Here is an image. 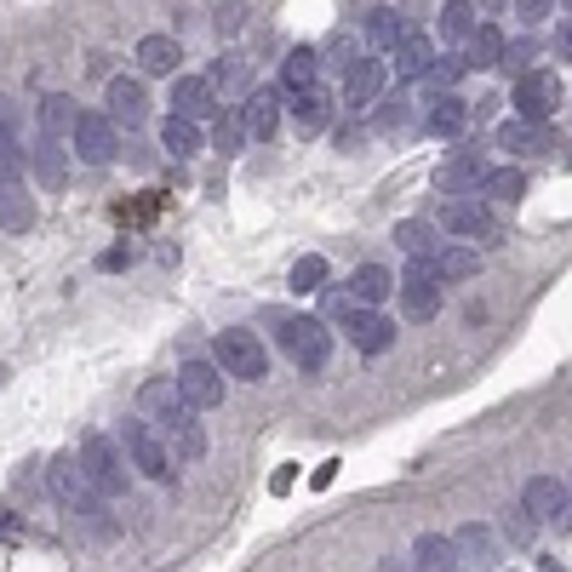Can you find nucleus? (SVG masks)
Listing matches in <instances>:
<instances>
[{
  "label": "nucleus",
  "instance_id": "obj_1",
  "mask_svg": "<svg viewBox=\"0 0 572 572\" xmlns=\"http://www.w3.org/2000/svg\"><path fill=\"white\" fill-rule=\"evenodd\" d=\"M276 338L297 372H320L332 355V332H327V320H315V315H276Z\"/></svg>",
  "mask_w": 572,
  "mask_h": 572
},
{
  "label": "nucleus",
  "instance_id": "obj_2",
  "mask_svg": "<svg viewBox=\"0 0 572 572\" xmlns=\"http://www.w3.org/2000/svg\"><path fill=\"white\" fill-rule=\"evenodd\" d=\"M81 464H86V476H92V487L104 492V499H127V487H132L127 446H115L109 435H86L81 441Z\"/></svg>",
  "mask_w": 572,
  "mask_h": 572
},
{
  "label": "nucleus",
  "instance_id": "obj_3",
  "mask_svg": "<svg viewBox=\"0 0 572 572\" xmlns=\"http://www.w3.org/2000/svg\"><path fill=\"white\" fill-rule=\"evenodd\" d=\"M218 366L230 372V378H246V384H264L269 378V350H264V338L258 332H218Z\"/></svg>",
  "mask_w": 572,
  "mask_h": 572
},
{
  "label": "nucleus",
  "instance_id": "obj_4",
  "mask_svg": "<svg viewBox=\"0 0 572 572\" xmlns=\"http://www.w3.org/2000/svg\"><path fill=\"white\" fill-rule=\"evenodd\" d=\"M161 441L172 446V464H195L207 453V430L195 424V407L184 401V395H172L166 401V418H161Z\"/></svg>",
  "mask_w": 572,
  "mask_h": 572
},
{
  "label": "nucleus",
  "instance_id": "obj_5",
  "mask_svg": "<svg viewBox=\"0 0 572 572\" xmlns=\"http://www.w3.org/2000/svg\"><path fill=\"white\" fill-rule=\"evenodd\" d=\"M120 446H127V458H132L138 476H149V481H166L172 476V446L149 430V424H138V418L120 424Z\"/></svg>",
  "mask_w": 572,
  "mask_h": 572
},
{
  "label": "nucleus",
  "instance_id": "obj_6",
  "mask_svg": "<svg viewBox=\"0 0 572 572\" xmlns=\"http://www.w3.org/2000/svg\"><path fill=\"white\" fill-rule=\"evenodd\" d=\"M561 74L556 69H527V74H515V115H527V120H550L561 109Z\"/></svg>",
  "mask_w": 572,
  "mask_h": 572
},
{
  "label": "nucleus",
  "instance_id": "obj_7",
  "mask_svg": "<svg viewBox=\"0 0 572 572\" xmlns=\"http://www.w3.org/2000/svg\"><path fill=\"white\" fill-rule=\"evenodd\" d=\"M230 372H223L218 361H184L178 366V395L195 407V412H212V407H223V395H230Z\"/></svg>",
  "mask_w": 572,
  "mask_h": 572
},
{
  "label": "nucleus",
  "instance_id": "obj_8",
  "mask_svg": "<svg viewBox=\"0 0 572 572\" xmlns=\"http://www.w3.org/2000/svg\"><path fill=\"white\" fill-rule=\"evenodd\" d=\"M343 332H350V343H355L361 355H389L395 350V332H401V327H395L378 304H355L350 320H343Z\"/></svg>",
  "mask_w": 572,
  "mask_h": 572
},
{
  "label": "nucleus",
  "instance_id": "obj_9",
  "mask_svg": "<svg viewBox=\"0 0 572 572\" xmlns=\"http://www.w3.org/2000/svg\"><path fill=\"white\" fill-rule=\"evenodd\" d=\"M69 138H74V155H81L86 166H109L115 161V115H74V127H69Z\"/></svg>",
  "mask_w": 572,
  "mask_h": 572
},
{
  "label": "nucleus",
  "instance_id": "obj_10",
  "mask_svg": "<svg viewBox=\"0 0 572 572\" xmlns=\"http://www.w3.org/2000/svg\"><path fill=\"white\" fill-rule=\"evenodd\" d=\"M441 230L458 235V241H499L504 223H499V212H492L487 201H469V195H464V201H453L441 212Z\"/></svg>",
  "mask_w": 572,
  "mask_h": 572
},
{
  "label": "nucleus",
  "instance_id": "obj_11",
  "mask_svg": "<svg viewBox=\"0 0 572 572\" xmlns=\"http://www.w3.org/2000/svg\"><path fill=\"white\" fill-rule=\"evenodd\" d=\"M441 287H446V281L435 276L430 264H412V276L395 287V292H401V315H407V320H435V315H441Z\"/></svg>",
  "mask_w": 572,
  "mask_h": 572
},
{
  "label": "nucleus",
  "instance_id": "obj_12",
  "mask_svg": "<svg viewBox=\"0 0 572 572\" xmlns=\"http://www.w3.org/2000/svg\"><path fill=\"white\" fill-rule=\"evenodd\" d=\"M384 81L389 69L378 58H350V69H343V109H366L384 97Z\"/></svg>",
  "mask_w": 572,
  "mask_h": 572
},
{
  "label": "nucleus",
  "instance_id": "obj_13",
  "mask_svg": "<svg viewBox=\"0 0 572 572\" xmlns=\"http://www.w3.org/2000/svg\"><path fill=\"white\" fill-rule=\"evenodd\" d=\"M218 86H212V74H178L172 81V115H189V120H207L218 115Z\"/></svg>",
  "mask_w": 572,
  "mask_h": 572
},
{
  "label": "nucleus",
  "instance_id": "obj_14",
  "mask_svg": "<svg viewBox=\"0 0 572 572\" xmlns=\"http://www.w3.org/2000/svg\"><path fill=\"white\" fill-rule=\"evenodd\" d=\"M492 138H499V149H510V155H544V149H556V127H550V120H527V115L504 120Z\"/></svg>",
  "mask_w": 572,
  "mask_h": 572
},
{
  "label": "nucleus",
  "instance_id": "obj_15",
  "mask_svg": "<svg viewBox=\"0 0 572 572\" xmlns=\"http://www.w3.org/2000/svg\"><path fill=\"white\" fill-rule=\"evenodd\" d=\"M109 115H115V127H143L149 120V92L138 74H115L109 81Z\"/></svg>",
  "mask_w": 572,
  "mask_h": 572
},
{
  "label": "nucleus",
  "instance_id": "obj_16",
  "mask_svg": "<svg viewBox=\"0 0 572 572\" xmlns=\"http://www.w3.org/2000/svg\"><path fill=\"white\" fill-rule=\"evenodd\" d=\"M292 132L297 138H320V132H332V97L310 86V92H297V104H292Z\"/></svg>",
  "mask_w": 572,
  "mask_h": 572
},
{
  "label": "nucleus",
  "instance_id": "obj_17",
  "mask_svg": "<svg viewBox=\"0 0 572 572\" xmlns=\"http://www.w3.org/2000/svg\"><path fill=\"white\" fill-rule=\"evenodd\" d=\"M487 178H492V161H487V155H458V161H446V166L435 172V184H441L446 195L487 189Z\"/></svg>",
  "mask_w": 572,
  "mask_h": 572
},
{
  "label": "nucleus",
  "instance_id": "obj_18",
  "mask_svg": "<svg viewBox=\"0 0 572 572\" xmlns=\"http://www.w3.org/2000/svg\"><path fill=\"white\" fill-rule=\"evenodd\" d=\"M30 166H35V184H40V189H63L69 161H63V149H58V132H40V138H35Z\"/></svg>",
  "mask_w": 572,
  "mask_h": 572
},
{
  "label": "nucleus",
  "instance_id": "obj_19",
  "mask_svg": "<svg viewBox=\"0 0 572 572\" xmlns=\"http://www.w3.org/2000/svg\"><path fill=\"white\" fill-rule=\"evenodd\" d=\"M241 120H246V138L269 143L281 132V97L276 92H253V97H246V109H241Z\"/></svg>",
  "mask_w": 572,
  "mask_h": 572
},
{
  "label": "nucleus",
  "instance_id": "obj_20",
  "mask_svg": "<svg viewBox=\"0 0 572 572\" xmlns=\"http://www.w3.org/2000/svg\"><path fill=\"white\" fill-rule=\"evenodd\" d=\"M395 246L412 258V264H430L435 253H441V235H435V223H424V218H407V223H395Z\"/></svg>",
  "mask_w": 572,
  "mask_h": 572
},
{
  "label": "nucleus",
  "instance_id": "obj_21",
  "mask_svg": "<svg viewBox=\"0 0 572 572\" xmlns=\"http://www.w3.org/2000/svg\"><path fill=\"white\" fill-rule=\"evenodd\" d=\"M389 58H395V74H401V81H424V69L435 63V40L412 30V35H407L401 46H395Z\"/></svg>",
  "mask_w": 572,
  "mask_h": 572
},
{
  "label": "nucleus",
  "instance_id": "obj_22",
  "mask_svg": "<svg viewBox=\"0 0 572 572\" xmlns=\"http://www.w3.org/2000/svg\"><path fill=\"white\" fill-rule=\"evenodd\" d=\"M521 504L533 510V521H556L567 510V487L550 481V476H533L527 487H521Z\"/></svg>",
  "mask_w": 572,
  "mask_h": 572
},
{
  "label": "nucleus",
  "instance_id": "obj_23",
  "mask_svg": "<svg viewBox=\"0 0 572 572\" xmlns=\"http://www.w3.org/2000/svg\"><path fill=\"white\" fill-rule=\"evenodd\" d=\"M412 567H424V572L464 567V556H458V538H446V533H424V538L412 544Z\"/></svg>",
  "mask_w": 572,
  "mask_h": 572
},
{
  "label": "nucleus",
  "instance_id": "obj_24",
  "mask_svg": "<svg viewBox=\"0 0 572 572\" xmlns=\"http://www.w3.org/2000/svg\"><path fill=\"white\" fill-rule=\"evenodd\" d=\"M464 127H469V104L458 92H435L430 97V132L435 138H458Z\"/></svg>",
  "mask_w": 572,
  "mask_h": 572
},
{
  "label": "nucleus",
  "instance_id": "obj_25",
  "mask_svg": "<svg viewBox=\"0 0 572 572\" xmlns=\"http://www.w3.org/2000/svg\"><path fill=\"white\" fill-rule=\"evenodd\" d=\"M178 63H184V46L172 40V35H143L138 40V69L143 74H172Z\"/></svg>",
  "mask_w": 572,
  "mask_h": 572
},
{
  "label": "nucleus",
  "instance_id": "obj_26",
  "mask_svg": "<svg viewBox=\"0 0 572 572\" xmlns=\"http://www.w3.org/2000/svg\"><path fill=\"white\" fill-rule=\"evenodd\" d=\"M504 35H499V23H476V35L464 40V63L469 69H492V63H504Z\"/></svg>",
  "mask_w": 572,
  "mask_h": 572
},
{
  "label": "nucleus",
  "instance_id": "obj_27",
  "mask_svg": "<svg viewBox=\"0 0 572 572\" xmlns=\"http://www.w3.org/2000/svg\"><path fill=\"white\" fill-rule=\"evenodd\" d=\"M0 223H7V230H30V223H35L30 184H23V178H0Z\"/></svg>",
  "mask_w": 572,
  "mask_h": 572
},
{
  "label": "nucleus",
  "instance_id": "obj_28",
  "mask_svg": "<svg viewBox=\"0 0 572 572\" xmlns=\"http://www.w3.org/2000/svg\"><path fill=\"white\" fill-rule=\"evenodd\" d=\"M320 81V52L315 46H297V52H287V63H281V86L297 97V92H310Z\"/></svg>",
  "mask_w": 572,
  "mask_h": 572
},
{
  "label": "nucleus",
  "instance_id": "obj_29",
  "mask_svg": "<svg viewBox=\"0 0 572 572\" xmlns=\"http://www.w3.org/2000/svg\"><path fill=\"white\" fill-rule=\"evenodd\" d=\"M481 7H476V0H446V7H441V17H435V30H441V40H469V35H476V17Z\"/></svg>",
  "mask_w": 572,
  "mask_h": 572
},
{
  "label": "nucleus",
  "instance_id": "obj_30",
  "mask_svg": "<svg viewBox=\"0 0 572 572\" xmlns=\"http://www.w3.org/2000/svg\"><path fill=\"white\" fill-rule=\"evenodd\" d=\"M430 269H435L441 281H469V276H481V253H469V246H453V241H446L441 253L430 258Z\"/></svg>",
  "mask_w": 572,
  "mask_h": 572
},
{
  "label": "nucleus",
  "instance_id": "obj_31",
  "mask_svg": "<svg viewBox=\"0 0 572 572\" xmlns=\"http://www.w3.org/2000/svg\"><path fill=\"white\" fill-rule=\"evenodd\" d=\"M161 149H166V155H178V161L201 155V132H195V120L189 115H166L161 120Z\"/></svg>",
  "mask_w": 572,
  "mask_h": 572
},
{
  "label": "nucleus",
  "instance_id": "obj_32",
  "mask_svg": "<svg viewBox=\"0 0 572 572\" xmlns=\"http://www.w3.org/2000/svg\"><path fill=\"white\" fill-rule=\"evenodd\" d=\"M389 292H395V276L384 264H361L350 276V297H355V304H384Z\"/></svg>",
  "mask_w": 572,
  "mask_h": 572
},
{
  "label": "nucleus",
  "instance_id": "obj_33",
  "mask_svg": "<svg viewBox=\"0 0 572 572\" xmlns=\"http://www.w3.org/2000/svg\"><path fill=\"white\" fill-rule=\"evenodd\" d=\"M458 556H464V567H492V556H499V538H492V527H464L458 533Z\"/></svg>",
  "mask_w": 572,
  "mask_h": 572
},
{
  "label": "nucleus",
  "instance_id": "obj_34",
  "mask_svg": "<svg viewBox=\"0 0 572 572\" xmlns=\"http://www.w3.org/2000/svg\"><path fill=\"white\" fill-rule=\"evenodd\" d=\"M74 97L69 92H52V97H40V132H69L74 127Z\"/></svg>",
  "mask_w": 572,
  "mask_h": 572
},
{
  "label": "nucleus",
  "instance_id": "obj_35",
  "mask_svg": "<svg viewBox=\"0 0 572 572\" xmlns=\"http://www.w3.org/2000/svg\"><path fill=\"white\" fill-rule=\"evenodd\" d=\"M487 195H492V201H504V207H515L521 195H527V172H521V166H499L487 178Z\"/></svg>",
  "mask_w": 572,
  "mask_h": 572
},
{
  "label": "nucleus",
  "instance_id": "obj_36",
  "mask_svg": "<svg viewBox=\"0 0 572 572\" xmlns=\"http://www.w3.org/2000/svg\"><path fill=\"white\" fill-rule=\"evenodd\" d=\"M372 46H384V52H395V46H401L407 35H412V23L407 17H395V12H378V17H372Z\"/></svg>",
  "mask_w": 572,
  "mask_h": 572
},
{
  "label": "nucleus",
  "instance_id": "obj_37",
  "mask_svg": "<svg viewBox=\"0 0 572 572\" xmlns=\"http://www.w3.org/2000/svg\"><path fill=\"white\" fill-rule=\"evenodd\" d=\"M327 276H332V269H327V258H297L292 264V292H327Z\"/></svg>",
  "mask_w": 572,
  "mask_h": 572
},
{
  "label": "nucleus",
  "instance_id": "obj_38",
  "mask_svg": "<svg viewBox=\"0 0 572 572\" xmlns=\"http://www.w3.org/2000/svg\"><path fill=\"white\" fill-rule=\"evenodd\" d=\"M464 74H469V63H464V58H441V52H435V63L424 69V86H430V92H453V86L464 81Z\"/></svg>",
  "mask_w": 572,
  "mask_h": 572
},
{
  "label": "nucleus",
  "instance_id": "obj_39",
  "mask_svg": "<svg viewBox=\"0 0 572 572\" xmlns=\"http://www.w3.org/2000/svg\"><path fill=\"white\" fill-rule=\"evenodd\" d=\"M212 86H218V92H241V86H246V63H241V58H223V63L212 69Z\"/></svg>",
  "mask_w": 572,
  "mask_h": 572
},
{
  "label": "nucleus",
  "instance_id": "obj_40",
  "mask_svg": "<svg viewBox=\"0 0 572 572\" xmlns=\"http://www.w3.org/2000/svg\"><path fill=\"white\" fill-rule=\"evenodd\" d=\"M533 58H538V40H510L504 46V69H515V74H527Z\"/></svg>",
  "mask_w": 572,
  "mask_h": 572
},
{
  "label": "nucleus",
  "instance_id": "obj_41",
  "mask_svg": "<svg viewBox=\"0 0 572 572\" xmlns=\"http://www.w3.org/2000/svg\"><path fill=\"white\" fill-rule=\"evenodd\" d=\"M132 246L127 241H120V246H109V253H97V269H109V276H115V269H132Z\"/></svg>",
  "mask_w": 572,
  "mask_h": 572
},
{
  "label": "nucleus",
  "instance_id": "obj_42",
  "mask_svg": "<svg viewBox=\"0 0 572 572\" xmlns=\"http://www.w3.org/2000/svg\"><path fill=\"white\" fill-rule=\"evenodd\" d=\"M504 533H510L515 544H527V538H533V510H527V504H521V510H510V521H504Z\"/></svg>",
  "mask_w": 572,
  "mask_h": 572
},
{
  "label": "nucleus",
  "instance_id": "obj_43",
  "mask_svg": "<svg viewBox=\"0 0 572 572\" xmlns=\"http://www.w3.org/2000/svg\"><path fill=\"white\" fill-rule=\"evenodd\" d=\"M550 12H556V0H515V17L521 23H544Z\"/></svg>",
  "mask_w": 572,
  "mask_h": 572
},
{
  "label": "nucleus",
  "instance_id": "obj_44",
  "mask_svg": "<svg viewBox=\"0 0 572 572\" xmlns=\"http://www.w3.org/2000/svg\"><path fill=\"white\" fill-rule=\"evenodd\" d=\"M241 138H246V120H218V149H223V155H230Z\"/></svg>",
  "mask_w": 572,
  "mask_h": 572
},
{
  "label": "nucleus",
  "instance_id": "obj_45",
  "mask_svg": "<svg viewBox=\"0 0 572 572\" xmlns=\"http://www.w3.org/2000/svg\"><path fill=\"white\" fill-rule=\"evenodd\" d=\"M407 120H412V109H407V104H384V109H378V127H384V132L407 127Z\"/></svg>",
  "mask_w": 572,
  "mask_h": 572
},
{
  "label": "nucleus",
  "instance_id": "obj_46",
  "mask_svg": "<svg viewBox=\"0 0 572 572\" xmlns=\"http://www.w3.org/2000/svg\"><path fill=\"white\" fill-rule=\"evenodd\" d=\"M17 120H23L17 104H12V97H0V132H12V138H17Z\"/></svg>",
  "mask_w": 572,
  "mask_h": 572
},
{
  "label": "nucleus",
  "instance_id": "obj_47",
  "mask_svg": "<svg viewBox=\"0 0 572 572\" xmlns=\"http://www.w3.org/2000/svg\"><path fill=\"white\" fill-rule=\"evenodd\" d=\"M556 52L572 58V17H561V30H556Z\"/></svg>",
  "mask_w": 572,
  "mask_h": 572
},
{
  "label": "nucleus",
  "instance_id": "obj_48",
  "mask_svg": "<svg viewBox=\"0 0 572 572\" xmlns=\"http://www.w3.org/2000/svg\"><path fill=\"white\" fill-rule=\"evenodd\" d=\"M246 23V7H223V17H218V30H241Z\"/></svg>",
  "mask_w": 572,
  "mask_h": 572
},
{
  "label": "nucleus",
  "instance_id": "obj_49",
  "mask_svg": "<svg viewBox=\"0 0 572 572\" xmlns=\"http://www.w3.org/2000/svg\"><path fill=\"white\" fill-rule=\"evenodd\" d=\"M361 143H366L361 127H343V132H338V149H361Z\"/></svg>",
  "mask_w": 572,
  "mask_h": 572
},
{
  "label": "nucleus",
  "instance_id": "obj_50",
  "mask_svg": "<svg viewBox=\"0 0 572 572\" xmlns=\"http://www.w3.org/2000/svg\"><path fill=\"white\" fill-rule=\"evenodd\" d=\"M17 533H23V527H17V521H12V510H0V538H7V544H12Z\"/></svg>",
  "mask_w": 572,
  "mask_h": 572
},
{
  "label": "nucleus",
  "instance_id": "obj_51",
  "mask_svg": "<svg viewBox=\"0 0 572 572\" xmlns=\"http://www.w3.org/2000/svg\"><path fill=\"white\" fill-rule=\"evenodd\" d=\"M550 527H556V533H572V504H567V510L556 515V521H550Z\"/></svg>",
  "mask_w": 572,
  "mask_h": 572
},
{
  "label": "nucleus",
  "instance_id": "obj_52",
  "mask_svg": "<svg viewBox=\"0 0 572 572\" xmlns=\"http://www.w3.org/2000/svg\"><path fill=\"white\" fill-rule=\"evenodd\" d=\"M476 7H481V12H504V7H510V0H476Z\"/></svg>",
  "mask_w": 572,
  "mask_h": 572
},
{
  "label": "nucleus",
  "instance_id": "obj_53",
  "mask_svg": "<svg viewBox=\"0 0 572 572\" xmlns=\"http://www.w3.org/2000/svg\"><path fill=\"white\" fill-rule=\"evenodd\" d=\"M567 7H572V0H567Z\"/></svg>",
  "mask_w": 572,
  "mask_h": 572
}]
</instances>
